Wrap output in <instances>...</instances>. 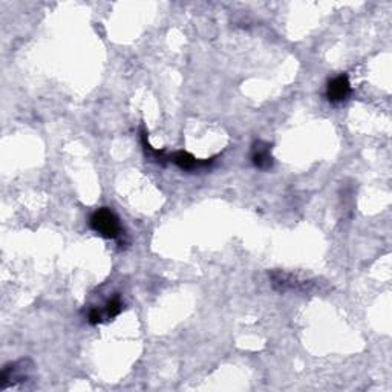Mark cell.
<instances>
[{
    "mask_svg": "<svg viewBox=\"0 0 392 392\" xmlns=\"http://www.w3.org/2000/svg\"><path fill=\"white\" fill-rule=\"evenodd\" d=\"M271 283L274 290L281 291V293H285V291H310L313 287V282L300 281L297 279L295 274L291 273H283V271H273L270 274Z\"/></svg>",
    "mask_w": 392,
    "mask_h": 392,
    "instance_id": "5b68a950",
    "label": "cell"
},
{
    "mask_svg": "<svg viewBox=\"0 0 392 392\" xmlns=\"http://www.w3.org/2000/svg\"><path fill=\"white\" fill-rule=\"evenodd\" d=\"M89 227L106 239H121L124 235L120 218L107 207H100L90 215Z\"/></svg>",
    "mask_w": 392,
    "mask_h": 392,
    "instance_id": "6da1fadb",
    "label": "cell"
},
{
    "mask_svg": "<svg viewBox=\"0 0 392 392\" xmlns=\"http://www.w3.org/2000/svg\"><path fill=\"white\" fill-rule=\"evenodd\" d=\"M124 308L123 299L120 297V295H114L112 297H109L104 302V305L102 308L94 306L90 308L88 313V322L90 325H98L103 323L107 320H114L116 316H120Z\"/></svg>",
    "mask_w": 392,
    "mask_h": 392,
    "instance_id": "3957f363",
    "label": "cell"
},
{
    "mask_svg": "<svg viewBox=\"0 0 392 392\" xmlns=\"http://www.w3.org/2000/svg\"><path fill=\"white\" fill-rule=\"evenodd\" d=\"M250 160H252L253 165L259 170H269L273 168V155H271V144L266 141L257 140L252 144V150H250Z\"/></svg>",
    "mask_w": 392,
    "mask_h": 392,
    "instance_id": "52a82bcc",
    "label": "cell"
},
{
    "mask_svg": "<svg viewBox=\"0 0 392 392\" xmlns=\"http://www.w3.org/2000/svg\"><path fill=\"white\" fill-rule=\"evenodd\" d=\"M353 93L351 83L346 74H340L337 77L331 79L327 83V90H325V95H327L328 102L332 104H340L346 102Z\"/></svg>",
    "mask_w": 392,
    "mask_h": 392,
    "instance_id": "277c9868",
    "label": "cell"
},
{
    "mask_svg": "<svg viewBox=\"0 0 392 392\" xmlns=\"http://www.w3.org/2000/svg\"><path fill=\"white\" fill-rule=\"evenodd\" d=\"M169 161H172L175 165H178L181 170L195 172V170L210 168V165L215 163V158H208V160H198V158L186 152V150H178V152H173L172 155H169Z\"/></svg>",
    "mask_w": 392,
    "mask_h": 392,
    "instance_id": "8992f818",
    "label": "cell"
},
{
    "mask_svg": "<svg viewBox=\"0 0 392 392\" xmlns=\"http://www.w3.org/2000/svg\"><path fill=\"white\" fill-rule=\"evenodd\" d=\"M32 363L28 358H22L18 362H11L4 366L2 374H0V389H6L10 386H15L19 383L28 380Z\"/></svg>",
    "mask_w": 392,
    "mask_h": 392,
    "instance_id": "7a4b0ae2",
    "label": "cell"
}]
</instances>
